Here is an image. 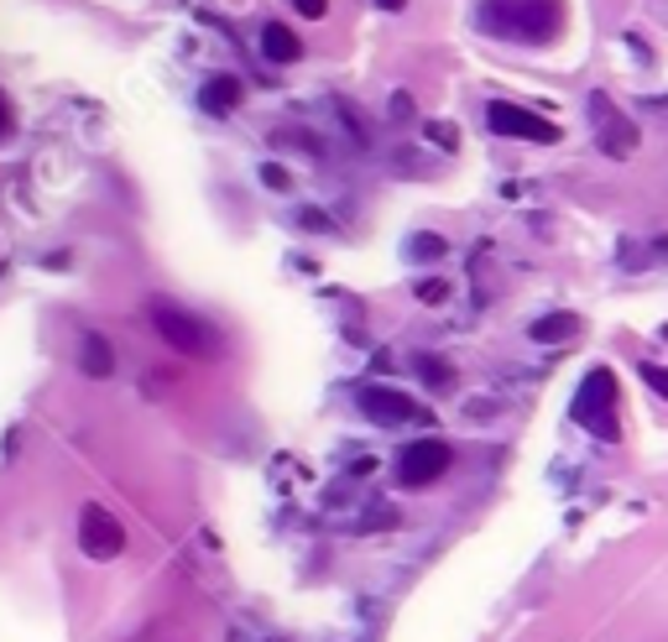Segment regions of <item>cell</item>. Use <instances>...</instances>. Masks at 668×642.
<instances>
[{"mask_svg":"<svg viewBox=\"0 0 668 642\" xmlns=\"http://www.w3.org/2000/svg\"><path fill=\"white\" fill-rule=\"evenodd\" d=\"M413 251H418V257H444V240H439V236H424L418 246H413Z\"/></svg>","mask_w":668,"mask_h":642,"instance_id":"19","label":"cell"},{"mask_svg":"<svg viewBox=\"0 0 668 642\" xmlns=\"http://www.w3.org/2000/svg\"><path fill=\"white\" fill-rule=\"evenodd\" d=\"M79 548H84L90 559H116L120 548H126V527H120L116 512H105L99 501H90V507L79 512Z\"/></svg>","mask_w":668,"mask_h":642,"instance_id":"6","label":"cell"},{"mask_svg":"<svg viewBox=\"0 0 668 642\" xmlns=\"http://www.w3.org/2000/svg\"><path fill=\"white\" fill-rule=\"evenodd\" d=\"M360 413L377 418V424H413L424 407L413 403L407 392H397V387H371V392L360 397Z\"/></svg>","mask_w":668,"mask_h":642,"instance_id":"8","label":"cell"},{"mask_svg":"<svg viewBox=\"0 0 668 642\" xmlns=\"http://www.w3.org/2000/svg\"><path fill=\"white\" fill-rule=\"evenodd\" d=\"M79 366H84V377H110L116 371V350H110V340L105 334H84V345H79Z\"/></svg>","mask_w":668,"mask_h":642,"instance_id":"10","label":"cell"},{"mask_svg":"<svg viewBox=\"0 0 668 642\" xmlns=\"http://www.w3.org/2000/svg\"><path fill=\"white\" fill-rule=\"evenodd\" d=\"M199 105H204L210 116H230V110L240 105V79H230V73L210 79V84H204V95H199Z\"/></svg>","mask_w":668,"mask_h":642,"instance_id":"11","label":"cell"},{"mask_svg":"<svg viewBox=\"0 0 668 642\" xmlns=\"http://www.w3.org/2000/svg\"><path fill=\"white\" fill-rule=\"evenodd\" d=\"M486 126L497 131V136H517V142H538V146H553L559 142V126L544 116H533L523 105H486Z\"/></svg>","mask_w":668,"mask_h":642,"instance_id":"5","label":"cell"},{"mask_svg":"<svg viewBox=\"0 0 668 642\" xmlns=\"http://www.w3.org/2000/svg\"><path fill=\"white\" fill-rule=\"evenodd\" d=\"M591 120H596V136H600V152H606V157H632V152H637V126L621 120L606 95H591Z\"/></svg>","mask_w":668,"mask_h":642,"instance_id":"7","label":"cell"},{"mask_svg":"<svg viewBox=\"0 0 668 642\" xmlns=\"http://www.w3.org/2000/svg\"><path fill=\"white\" fill-rule=\"evenodd\" d=\"M454 465V444L450 439H418V444H407L403 460H397V486L407 491H424L433 480L444 476Z\"/></svg>","mask_w":668,"mask_h":642,"instance_id":"3","label":"cell"},{"mask_svg":"<svg viewBox=\"0 0 668 642\" xmlns=\"http://www.w3.org/2000/svg\"><path fill=\"white\" fill-rule=\"evenodd\" d=\"M293 5H298V16H303V22H319V16L330 11V0H293Z\"/></svg>","mask_w":668,"mask_h":642,"instance_id":"17","label":"cell"},{"mask_svg":"<svg viewBox=\"0 0 668 642\" xmlns=\"http://www.w3.org/2000/svg\"><path fill=\"white\" fill-rule=\"evenodd\" d=\"M5 131H11V99L0 95V136H5Z\"/></svg>","mask_w":668,"mask_h":642,"instance_id":"21","label":"cell"},{"mask_svg":"<svg viewBox=\"0 0 668 642\" xmlns=\"http://www.w3.org/2000/svg\"><path fill=\"white\" fill-rule=\"evenodd\" d=\"M418 298H424V304H444V298H450V283H444V277H429V283H418Z\"/></svg>","mask_w":668,"mask_h":642,"instance_id":"13","label":"cell"},{"mask_svg":"<svg viewBox=\"0 0 668 642\" xmlns=\"http://www.w3.org/2000/svg\"><path fill=\"white\" fill-rule=\"evenodd\" d=\"M643 381L658 392V397H668V371H664V366H643Z\"/></svg>","mask_w":668,"mask_h":642,"instance_id":"16","label":"cell"},{"mask_svg":"<svg viewBox=\"0 0 668 642\" xmlns=\"http://www.w3.org/2000/svg\"><path fill=\"white\" fill-rule=\"evenodd\" d=\"M617 407H621V392H617V377L596 366L591 377L580 381V392H574V424H585L596 439L606 444H617L621 439V424H617Z\"/></svg>","mask_w":668,"mask_h":642,"instance_id":"1","label":"cell"},{"mask_svg":"<svg viewBox=\"0 0 668 642\" xmlns=\"http://www.w3.org/2000/svg\"><path fill=\"white\" fill-rule=\"evenodd\" d=\"M298 52H303V43H298V32H293L287 22L262 26V58L266 63H298Z\"/></svg>","mask_w":668,"mask_h":642,"instance_id":"9","label":"cell"},{"mask_svg":"<svg viewBox=\"0 0 668 642\" xmlns=\"http://www.w3.org/2000/svg\"><path fill=\"white\" fill-rule=\"evenodd\" d=\"M527 334L544 340V345H559V340H574V334H580V319H574V313H549V319H538Z\"/></svg>","mask_w":668,"mask_h":642,"instance_id":"12","label":"cell"},{"mask_svg":"<svg viewBox=\"0 0 668 642\" xmlns=\"http://www.w3.org/2000/svg\"><path fill=\"white\" fill-rule=\"evenodd\" d=\"M262 183H266V189H277V193H287V189H293V178H287V167H277V163H266V167H262Z\"/></svg>","mask_w":668,"mask_h":642,"instance_id":"15","label":"cell"},{"mask_svg":"<svg viewBox=\"0 0 668 642\" xmlns=\"http://www.w3.org/2000/svg\"><path fill=\"white\" fill-rule=\"evenodd\" d=\"M392 116L407 120V116H413V99H407V95H392Z\"/></svg>","mask_w":668,"mask_h":642,"instance_id":"20","label":"cell"},{"mask_svg":"<svg viewBox=\"0 0 668 642\" xmlns=\"http://www.w3.org/2000/svg\"><path fill=\"white\" fill-rule=\"evenodd\" d=\"M429 136H433L439 146H450V152L460 146V131H454V126H429Z\"/></svg>","mask_w":668,"mask_h":642,"instance_id":"18","label":"cell"},{"mask_svg":"<svg viewBox=\"0 0 668 642\" xmlns=\"http://www.w3.org/2000/svg\"><path fill=\"white\" fill-rule=\"evenodd\" d=\"M480 11H486V16L501 11L497 32L523 37V43H544V37H553V26H559V16H544V0H486Z\"/></svg>","mask_w":668,"mask_h":642,"instance_id":"4","label":"cell"},{"mask_svg":"<svg viewBox=\"0 0 668 642\" xmlns=\"http://www.w3.org/2000/svg\"><path fill=\"white\" fill-rule=\"evenodd\" d=\"M377 5H382V11H403L407 0H377Z\"/></svg>","mask_w":668,"mask_h":642,"instance_id":"22","label":"cell"},{"mask_svg":"<svg viewBox=\"0 0 668 642\" xmlns=\"http://www.w3.org/2000/svg\"><path fill=\"white\" fill-rule=\"evenodd\" d=\"M152 324H157V334H163L178 356H189V360H210V356H215V334L204 330V319L172 309V304H152Z\"/></svg>","mask_w":668,"mask_h":642,"instance_id":"2","label":"cell"},{"mask_svg":"<svg viewBox=\"0 0 668 642\" xmlns=\"http://www.w3.org/2000/svg\"><path fill=\"white\" fill-rule=\"evenodd\" d=\"M418 371H424L433 387H450V366H439V356H424L418 360Z\"/></svg>","mask_w":668,"mask_h":642,"instance_id":"14","label":"cell"}]
</instances>
